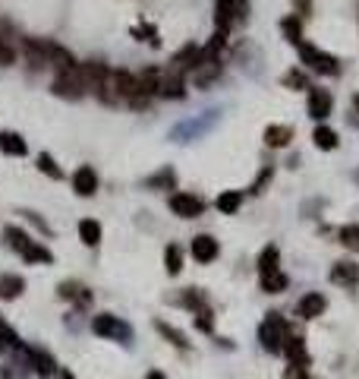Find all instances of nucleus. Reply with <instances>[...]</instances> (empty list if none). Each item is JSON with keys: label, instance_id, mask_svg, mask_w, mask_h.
<instances>
[{"label": "nucleus", "instance_id": "obj_24", "mask_svg": "<svg viewBox=\"0 0 359 379\" xmlns=\"http://www.w3.org/2000/svg\"><path fill=\"white\" fill-rule=\"evenodd\" d=\"M164 266H167V275H180V269H183V250L176 247V243H167V250H164Z\"/></svg>", "mask_w": 359, "mask_h": 379}, {"label": "nucleus", "instance_id": "obj_4", "mask_svg": "<svg viewBox=\"0 0 359 379\" xmlns=\"http://www.w3.org/2000/svg\"><path fill=\"white\" fill-rule=\"evenodd\" d=\"M92 332H95L98 338H110V341H123V345L133 338L129 323H123L120 316H110V313H101V316L92 319Z\"/></svg>", "mask_w": 359, "mask_h": 379}, {"label": "nucleus", "instance_id": "obj_31", "mask_svg": "<svg viewBox=\"0 0 359 379\" xmlns=\"http://www.w3.org/2000/svg\"><path fill=\"white\" fill-rule=\"evenodd\" d=\"M174 171L170 168H164V171H158L155 177H149V186H174Z\"/></svg>", "mask_w": 359, "mask_h": 379}, {"label": "nucleus", "instance_id": "obj_13", "mask_svg": "<svg viewBox=\"0 0 359 379\" xmlns=\"http://www.w3.org/2000/svg\"><path fill=\"white\" fill-rule=\"evenodd\" d=\"M331 282L334 284H359V266H356V262H350V259L334 262Z\"/></svg>", "mask_w": 359, "mask_h": 379}, {"label": "nucleus", "instance_id": "obj_35", "mask_svg": "<svg viewBox=\"0 0 359 379\" xmlns=\"http://www.w3.org/2000/svg\"><path fill=\"white\" fill-rule=\"evenodd\" d=\"M145 379H167V376H164L161 370H151V373H149V376H145Z\"/></svg>", "mask_w": 359, "mask_h": 379}, {"label": "nucleus", "instance_id": "obj_32", "mask_svg": "<svg viewBox=\"0 0 359 379\" xmlns=\"http://www.w3.org/2000/svg\"><path fill=\"white\" fill-rule=\"evenodd\" d=\"M13 61H16V51L0 38V67H7V63H13Z\"/></svg>", "mask_w": 359, "mask_h": 379}, {"label": "nucleus", "instance_id": "obj_19", "mask_svg": "<svg viewBox=\"0 0 359 379\" xmlns=\"http://www.w3.org/2000/svg\"><path fill=\"white\" fill-rule=\"evenodd\" d=\"M79 237L85 247H98L101 243V225L95 218H82L79 221Z\"/></svg>", "mask_w": 359, "mask_h": 379}, {"label": "nucleus", "instance_id": "obj_18", "mask_svg": "<svg viewBox=\"0 0 359 379\" xmlns=\"http://www.w3.org/2000/svg\"><path fill=\"white\" fill-rule=\"evenodd\" d=\"M215 206H217V212H224V215H237L240 206H243V193H240V190H224Z\"/></svg>", "mask_w": 359, "mask_h": 379}, {"label": "nucleus", "instance_id": "obj_17", "mask_svg": "<svg viewBox=\"0 0 359 379\" xmlns=\"http://www.w3.org/2000/svg\"><path fill=\"white\" fill-rule=\"evenodd\" d=\"M284 351H287V357H290V364H309V354H306V345H303V338L299 335H293V332H287V338H284Z\"/></svg>", "mask_w": 359, "mask_h": 379}, {"label": "nucleus", "instance_id": "obj_10", "mask_svg": "<svg viewBox=\"0 0 359 379\" xmlns=\"http://www.w3.org/2000/svg\"><path fill=\"white\" fill-rule=\"evenodd\" d=\"M215 19H217V29L227 32L233 19H243V10H240L237 0H215Z\"/></svg>", "mask_w": 359, "mask_h": 379}, {"label": "nucleus", "instance_id": "obj_15", "mask_svg": "<svg viewBox=\"0 0 359 379\" xmlns=\"http://www.w3.org/2000/svg\"><path fill=\"white\" fill-rule=\"evenodd\" d=\"M281 250L274 247V243H268V247L262 250V256H258V275H274V272H281Z\"/></svg>", "mask_w": 359, "mask_h": 379}, {"label": "nucleus", "instance_id": "obj_2", "mask_svg": "<svg viewBox=\"0 0 359 379\" xmlns=\"http://www.w3.org/2000/svg\"><path fill=\"white\" fill-rule=\"evenodd\" d=\"M297 48H299V61H303L312 73H319V76H337L340 73V63L334 54L315 48V45H306V42H299Z\"/></svg>", "mask_w": 359, "mask_h": 379}, {"label": "nucleus", "instance_id": "obj_28", "mask_svg": "<svg viewBox=\"0 0 359 379\" xmlns=\"http://www.w3.org/2000/svg\"><path fill=\"white\" fill-rule=\"evenodd\" d=\"M284 288H287V275H284V272H274V275L262 278V291H268V294H281Z\"/></svg>", "mask_w": 359, "mask_h": 379}, {"label": "nucleus", "instance_id": "obj_6", "mask_svg": "<svg viewBox=\"0 0 359 379\" xmlns=\"http://www.w3.org/2000/svg\"><path fill=\"white\" fill-rule=\"evenodd\" d=\"M170 209H174V215H180V218H199V215L205 212V202L192 193H174L170 196Z\"/></svg>", "mask_w": 359, "mask_h": 379}, {"label": "nucleus", "instance_id": "obj_23", "mask_svg": "<svg viewBox=\"0 0 359 379\" xmlns=\"http://www.w3.org/2000/svg\"><path fill=\"white\" fill-rule=\"evenodd\" d=\"M312 143L319 145V149H325V152H331V149H337V133L331 130V127H315V133H312Z\"/></svg>", "mask_w": 359, "mask_h": 379}, {"label": "nucleus", "instance_id": "obj_30", "mask_svg": "<svg viewBox=\"0 0 359 379\" xmlns=\"http://www.w3.org/2000/svg\"><path fill=\"white\" fill-rule=\"evenodd\" d=\"M284 32H287V42H293V45L303 42V35H299V19H297V16L284 19Z\"/></svg>", "mask_w": 359, "mask_h": 379}, {"label": "nucleus", "instance_id": "obj_36", "mask_svg": "<svg viewBox=\"0 0 359 379\" xmlns=\"http://www.w3.org/2000/svg\"><path fill=\"white\" fill-rule=\"evenodd\" d=\"M353 108H356V124H359V95H353Z\"/></svg>", "mask_w": 359, "mask_h": 379}, {"label": "nucleus", "instance_id": "obj_1", "mask_svg": "<svg viewBox=\"0 0 359 379\" xmlns=\"http://www.w3.org/2000/svg\"><path fill=\"white\" fill-rule=\"evenodd\" d=\"M92 89V83H88V76H85V67L82 63H73V67L60 70L54 79V92L63 98H82L85 92Z\"/></svg>", "mask_w": 359, "mask_h": 379}, {"label": "nucleus", "instance_id": "obj_16", "mask_svg": "<svg viewBox=\"0 0 359 379\" xmlns=\"http://www.w3.org/2000/svg\"><path fill=\"white\" fill-rule=\"evenodd\" d=\"M290 139H293V127L287 124H272L265 130V145H272V149H284Z\"/></svg>", "mask_w": 359, "mask_h": 379}, {"label": "nucleus", "instance_id": "obj_37", "mask_svg": "<svg viewBox=\"0 0 359 379\" xmlns=\"http://www.w3.org/2000/svg\"><path fill=\"white\" fill-rule=\"evenodd\" d=\"M237 3H240V10H246V0H237ZM246 16V13H243Z\"/></svg>", "mask_w": 359, "mask_h": 379}, {"label": "nucleus", "instance_id": "obj_3", "mask_svg": "<svg viewBox=\"0 0 359 379\" xmlns=\"http://www.w3.org/2000/svg\"><path fill=\"white\" fill-rule=\"evenodd\" d=\"M287 323L278 316V313H268V319H265L262 325H258V341H262L265 351L272 354H281L284 351V338H287Z\"/></svg>", "mask_w": 359, "mask_h": 379}, {"label": "nucleus", "instance_id": "obj_12", "mask_svg": "<svg viewBox=\"0 0 359 379\" xmlns=\"http://www.w3.org/2000/svg\"><path fill=\"white\" fill-rule=\"evenodd\" d=\"M0 152H3V155H13V159H22V155H28V145L19 133L3 130L0 133Z\"/></svg>", "mask_w": 359, "mask_h": 379}, {"label": "nucleus", "instance_id": "obj_26", "mask_svg": "<svg viewBox=\"0 0 359 379\" xmlns=\"http://www.w3.org/2000/svg\"><path fill=\"white\" fill-rule=\"evenodd\" d=\"M340 243L353 253H359V225H344L340 227Z\"/></svg>", "mask_w": 359, "mask_h": 379}, {"label": "nucleus", "instance_id": "obj_34", "mask_svg": "<svg viewBox=\"0 0 359 379\" xmlns=\"http://www.w3.org/2000/svg\"><path fill=\"white\" fill-rule=\"evenodd\" d=\"M293 7H297V13H299V16H309L312 0H293Z\"/></svg>", "mask_w": 359, "mask_h": 379}, {"label": "nucleus", "instance_id": "obj_20", "mask_svg": "<svg viewBox=\"0 0 359 379\" xmlns=\"http://www.w3.org/2000/svg\"><path fill=\"white\" fill-rule=\"evenodd\" d=\"M26 282L19 275H0V300H13V297L22 294Z\"/></svg>", "mask_w": 359, "mask_h": 379}, {"label": "nucleus", "instance_id": "obj_25", "mask_svg": "<svg viewBox=\"0 0 359 379\" xmlns=\"http://www.w3.org/2000/svg\"><path fill=\"white\" fill-rule=\"evenodd\" d=\"M35 161H38V171H41V174H48L51 180H63V168L57 165L54 159H51L48 152H41V155H38Z\"/></svg>", "mask_w": 359, "mask_h": 379}, {"label": "nucleus", "instance_id": "obj_9", "mask_svg": "<svg viewBox=\"0 0 359 379\" xmlns=\"http://www.w3.org/2000/svg\"><path fill=\"white\" fill-rule=\"evenodd\" d=\"M325 307H328L325 294H319V291H309V294L299 297L297 313H299L303 319H315V316H322V313H325Z\"/></svg>", "mask_w": 359, "mask_h": 379}, {"label": "nucleus", "instance_id": "obj_7", "mask_svg": "<svg viewBox=\"0 0 359 379\" xmlns=\"http://www.w3.org/2000/svg\"><path fill=\"white\" fill-rule=\"evenodd\" d=\"M190 253L196 262H215L217 253H221V247H217V241L211 234H199V237H192Z\"/></svg>", "mask_w": 359, "mask_h": 379}, {"label": "nucleus", "instance_id": "obj_5", "mask_svg": "<svg viewBox=\"0 0 359 379\" xmlns=\"http://www.w3.org/2000/svg\"><path fill=\"white\" fill-rule=\"evenodd\" d=\"M155 95H161V98H183V95H186V79H183V73H180V70H167V73H161Z\"/></svg>", "mask_w": 359, "mask_h": 379}, {"label": "nucleus", "instance_id": "obj_14", "mask_svg": "<svg viewBox=\"0 0 359 379\" xmlns=\"http://www.w3.org/2000/svg\"><path fill=\"white\" fill-rule=\"evenodd\" d=\"M28 357H32V370L38 373L41 379H54L57 376V364H54V357L51 354H44V351H28Z\"/></svg>", "mask_w": 359, "mask_h": 379}, {"label": "nucleus", "instance_id": "obj_27", "mask_svg": "<svg viewBox=\"0 0 359 379\" xmlns=\"http://www.w3.org/2000/svg\"><path fill=\"white\" fill-rule=\"evenodd\" d=\"M155 329L161 332L164 338H170V341H174L176 348H186V345H190V341H186V335H183V332H180V329H174V325H167V323H161V319H158V323H155Z\"/></svg>", "mask_w": 359, "mask_h": 379}, {"label": "nucleus", "instance_id": "obj_22", "mask_svg": "<svg viewBox=\"0 0 359 379\" xmlns=\"http://www.w3.org/2000/svg\"><path fill=\"white\" fill-rule=\"evenodd\" d=\"M19 256H22V259H26V262H41V266H48V262L54 259L48 247H41V243H35V241H28V247L22 250Z\"/></svg>", "mask_w": 359, "mask_h": 379}, {"label": "nucleus", "instance_id": "obj_21", "mask_svg": "<svg viewBox=\"0 0 359 379\" xmlns=\"http://www.w3.org/2000/svg\"><path fill=\"white\" fill-rule=\"evenodd\" d=\"M3 241H7V247H10V250H16V253H22V250L28 247V241H32V237H28L26 231H22V227L10 225L7 231H3Z\"/></svg>", "mask_w": 359, "mask_h": 379}, {"label": "nucleus", "instance_id": "obj_33", "mask_svg": "<svg viewBox=\"0 0 359 379\" xmlns=\"http://www.w3.org/2000/svg\"><path fill=\"white\" fill-rule=\"evenodd\" d=\"M284 379H309V373H306L303 364H290L287 366V373H284Z\"/></svg>", "mask_w": 359, "mask_h": 379}, {"label": "nucleus", "instance_id": "obj_8", "mask_svg": "<svg viewBox=\"0 0 359 379\" xmlns=\"http://www.w3.org/2000/svg\"><path fill=\"white\" fill-rule=\"evenodd\" d=\"M334 108V98L328 89H309V118L312 120H325Z\"/></svg>", "mask_w": 359, "mask_h": 379}, {"label": "nucleus", "instance_id": "obj_11", "mask_svg": "<svg viewBox=\"0 0 359 379\" xmlns=\"http://www.w3.org/2000/svg\"><path fill=\"white\" fill-rule=\"evenodd\" d=\"M73 190H76L79 196H95V190H98V174H95V168H88V165L76 168V174H73Z\"/></svg>", "mask_w": 359, "mask_h": 379}, {"label": "nucleus", "instance_id": "obj_29", "mask_svg": "<svg viewBox=\"0 0 359 379\" xmlns=\"http://www.w3.org/2000/svg\"><path fill=\"white\" fill-rule=\"evenodd\" d=\"M284 86L287 89H309V79H306V73H299V70H290V73L284 76Z\"/></svg>", "mask_w": 359, "mask_h": 379}]
</instances>
